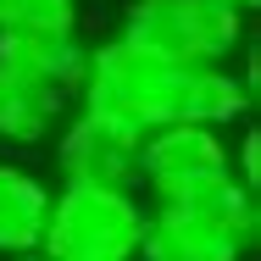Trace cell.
Wrapping results in <instances>:
<instances>
[{
  "label": "cell",
  "mask_w": 261,
  "mask_h": 261,
  "mask_svg": "<svg viewBox=\"0 0 261 261\" xmlns=\"http://www.w3.org/2000/svg\"><path fill=\"white\" fill-rule=\"evenodd\" d=\"M45 217H50L45 178L17 161H0V261L34 256L45 239Z\"/></svg>",
  "instance_id": "cell-8"
},
{
  "label": "cell",
  "mask_w": 261,
  "mask_h": 261,
  "mask_svg": "<svg viewBox=\"0 0 261 261\" xmlns=\"http://www.w3.org/2000/svg\"><path fill=\"white\" fill-rule=\"evenodd\" d=\"M11 261H45V256H39V250H34V256H11Z\"/></svg>",
  "instance_id": "cell-14"
},
{
  "label": "cell",
  "mask_w": 261,
  "mask_h": 261,
  "mask_svg": "<svg viewBox=\"0 0 261 261\" xmlns=\"http://www.w3.org/2000/svg\"><path fill=\"white\" fill-rule=\"evenodd\" d=\"M56 172H61V184L139 189V139H128V134H117V128L78 111L56 134Z\"/></svg>",
  "instance_id": "cell-5"
},
{
  "label": "cell",
  "mask_w": 261,
  "mask_h": 261,
  "mask_svg": "<svg viewBox=\"0 0 261 261\" xmlns=\"http://www.w3.org/2000/svg\"><path fill=\"white\" fill-rule=\"evenodd\" d=\"M117 39L172 67H228L250 45V17L228 0H128Z\"/></svg>",
  "instance_id": "cell-2"
},
{
  "label": "cell",
  "mask_w": 261,
  "mask_h": 261,
  "mask_svg": "<svg viewBox=\"0 0 261 261\" xmlns=\"http://www.w3.org/2000/svg\"><path fill=\"white\" fill-rule=\"evenodd\" d=\"M84 61L89 45L78 34H0V67L56 95H72L84 84Z\"/></svg>",
  "instance_id": "cell-6"
},
{
  "label": "cell",
  "mask_w": 261,
  "mask_h": 261,
  "mask_svg": "<svg viewBox=\"0 0 261 261\" xmlns=\"http://www.w3.org/2000/svg\"><path fill=\"white\" fill-rule=\"evenodd\" d=\"M250 250H239L228 233L206 228L200 217L178 206H150L145 217V239H139V261H245Z\"/></svg>",
  "instance_id": "cell-7"
},
{
  "label": "cell",
  "mask_w": 261,
  "mask_h": 261,
  "mask_svg": "<svg viewBox=\"0 0 261 261\" xmlns=\"http://www.w3.org/2000/svg\"><path fill=\"white\" fill-rule=\"evenodd\" d=\"M150 206L139 189H95V184H61L45 217V261H139Z\"/></svg>",
  "instance_id": "cell-3"
},
{
  "label": "cell",
  "mask_w": 261,
  "mask_h": 261,
  "mask_svg": "<svg viewBox=\"0 0 261 261\" xmlns=\"http://www.w3.org/2000/svg\"><path fill=\"white\" fill-rule=\"evenodd\" d=\"M78 100H84L78 106L84 117H95L128 139H145L167 122H200L222 134L228 122L250 111V89L233 67H172L111 34L84 61Z\"/></svg>",
  "instance_id": "cell-1"
},
{
  "label": "cell",
  "mask_w": 261,
  "mask_h": 261,
  "mask_svg": "<svg viewBox=\"0 0 261 261\" xmlns=\"http://www.w3.org/2000/svg\"><path fill=\"white\" fill-rule=\"evenodd\" d=\"M178 211H189V217H200L206 228L217 233H228L239 250H250L256 245V228H261V206H256V189H245L233 172H222V178H211L200 184L195 195H184Z\"/></svg>",
  "instance_id": "cell-10"
},
{
  "label": "cell",
  "mask_w": 261,
  "mask_h": 261,
  "mask_svg": "<svg viewBox=\"0 0 261 261\" xmlns=\"http://www.w3.org/2000/svg\"><path fill=\"white\" fill-rule=\"evenodd\" d=\"M233 172L228 167V139L200 122H167L139 139V184L156 195V206H178L200 184Z\"/></svg>",
  "instance_id": "cell-4"
},
{
  "label": "cell",
  "mask_w": 261,
  "mask_h": 261,
  "mask_svg": "<svg viewBox=\"0 0 261 261\" xmlns=\"http://www.w3.org/2000/svg\"><path fill=\"white\" fill-rule=\"evenodd\" d=\"M228 167H233V178H239L245 189L261 184V139H256V128H245L239 145H228Z\"/></svg>",
  "instance_id": "cell-12"
},
{
  "label": "cell",
  "mask_w": 261,
  "mask_h": 261,
  "mask_svg": "<svg viewBox=\"0 0 261 261\" xmlns=\"http://www.w3.org/2000/svg\"><path fill=\"white\" fill-rule=\"evenodd\" d=\"M0 34H78V0H0Z\"/></svg>",
  "instance_id": "cell-11"
},
{
  "label": "cell",
  "mask_w": 261,
  "mask_h": 261,
  "mask_svg": "<svg viewBox=\"0 0 261 261\" xmlns=\"http://www.w3.org/2000/svg\"><path fill=\"white\" fill-rule=\"evenodd\" d=\"M61 122H67V95L39 89L0 67V145H17V150L45 145Z\"/></svg>",
  "instance_id": "cell-9"
},
{
  "label": "cell",
  "mask_w": 261,
  "mask_h": 261,
  "mask_svg": "<svg viewBox=\"0 0 261 261\" xmlns=\"http://www.w3.org/2000/svg\"><path fill=\"white\" fill-rule=\"evenodd\" d=\"M228 6H239V11H245V17H250V11H256V0H228Z\"/></svg>",
  "instance_id": "cell-13"
}]
</instances>
